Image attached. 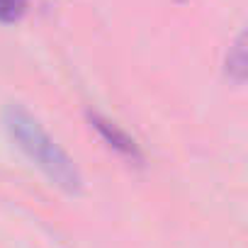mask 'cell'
<instances>
[{
    "instance_id": "cell-2",
    "label": "cell",
    "mask_w": 248,
    "mask_h": 248,
    "mask_svg": "<svg viewBox=\"0 0 248 248\" xmlns=\"http://www.w3.org/2000/svg\"><path fill=\"white\" fill-rule=\"evenodd\" d=\"M85 119H88V124L95 129V134L100 137V141H102L109 151H114L119 158L129 161V163H139V166L144 163V151H141V146L137 144L134 137H129L127 132H124L119 124H114L112 119H107L105 114L93 112V109L85 112Z\"/></svg>"
},
{
    "instance_id": "cell-1",
    "label": "cell",
    "mask_w": 248,
    "mask_h": 248,
    "mask_svg": "<svg viewBox=\"0 0 248 248\" xmlns=\"http://www.w3.org/2000/svg\"><path fill=\"white\" fill-rule=\"evenodd\" d=\"M5 127L20 151L66 195H80L83 175L73 158L49 137L39 119L22 105H10L5 109Z\"/></svg>"
},
{
    "instance_id": "cell-4",
    "label": "cell",
    "mask_w": 248,
    "mask_h": 248,
    "mask_svg": "<svg viewBox=\"0 0 248 248\" xmlns=\"http://www.w3.org/2000/svg\"><path fill=\"white\" fill-rule=\"evenodd\" d=\"M27 13V0H0V22L13 25Z\"/></svg>"
},
{
    "instance_id": "cell-3",
    "label": "cell",
    "mask_w": 248,
    "mask_h": 248,
    "mask_svg": "<svg viewBox=\"0 0 248 248\" xmlns=\"http://www.w3.org/2000/svg\"><path fill=\"white\" fill-rule=\"evenodd\" d=\"M226 76L241 85L246 80V68H248V56H246V32H238V37L233 39V44L226 51V61H224Z\"/></svg>"
},
{
    "instance_id": "cell-5",
    "label": "cell",
    "mask_w": 248,
    "mask_h": 248,
    "mask_svg": "<svg viewBox=\"0 0 248 248\" xmlns=\"http://www.w3.org/2000/svg\"><path fill=\"white\" fill-rule=\"evenodd\" d=\"M178 3H185V0H178Z\"/></svg>"
}]
</instances>
